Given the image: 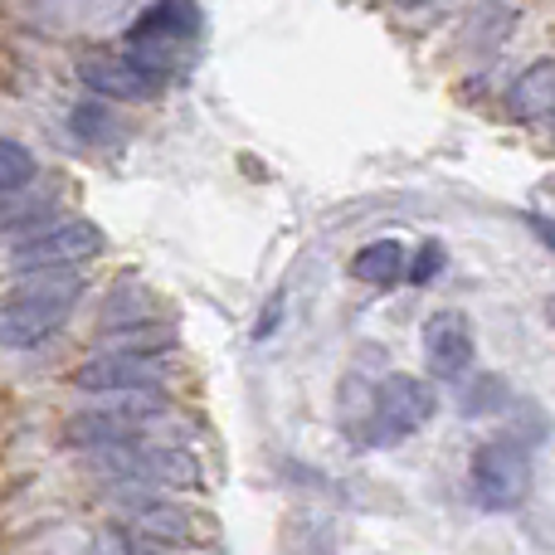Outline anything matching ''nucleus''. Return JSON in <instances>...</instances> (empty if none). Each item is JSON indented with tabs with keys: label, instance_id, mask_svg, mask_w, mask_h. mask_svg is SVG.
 <instances>
[{
	"label": "nucleus",
	"instance_id": "nucleus-15",
	"mask_svg": "<svg viewBox=\"0 0 555 555\" xmlns=\"http://www.w3.org/2000/svg\"><path fill=\"white\" fill-rule=\"evenodd\" d=\"M35 152L20 142H10V137H0V195H20L29 181H35Z\"/></svg>",
	"mask_w": 555,
	"mask_h": 555
},
{
	"label": "nucleus",
	"instance_id": "nucleus-8",
	"mask_svg": "<svg viewBox=\"0 0 555 555\" xmlns=\"http://www.w3.org/2000/svg\"><path fill=\"white\" fill-rule=\"evenodd\" d=\"M78 78H83L88 93L107 98V103H142V98H156L166 83V74L137 64L132 54H93L78 64Z\"/></svg>",
	"mask_w": 555,
	"mask_h": 555
},
{
	"label": "nucleus",
	"instance_id": "nucleus-14",
	"mask_svg": "<svg viewBox=\"0 0 555 555\" xmlns=\"http://www.w3.org/2000/svg\"><path fill=\"white\" fill-rule=\"evenodd\" d=\"M88 410H98V414H113V420H122V424H152V420H162L171 404H166V395L162 390H107V395H93V404Z\"/></svg>",
	"mask_w": 555,
	"mask_h": 555
},
{
	"label": "nucleus",
	"instance_id": "nucleus-2",
	"mask_svg": "<svg viewBox=\"0 0 555 555\" xmlns=\"http://www.w3.org/2000/svg\"><path fill=\"white\" fill-rule=\"evenodd\" d=\"M468 482H473V498L478 507L488 512H517L531 492V459L521 443L512 439H492L473 453V468H468Z\"/></svg>",
	"mask_w": 555,
	"mask_h": 555
},
{
	"label": "nucleus",
	"instance_id": "nucleus-18",
	"mask_svg": "<svg viewBox=\"0 0 555 555\" xmlns=\"http://www.w3.org/2000/svg\"><path fill=\"white\" fill-rule=\"evenodd\" d=\"M439 269H443V249L429 240V244H424V249L410 259V278H414V283H429V278L439 273Z\"/></svg>",
	"mask_w": 555,
	"mask_h": 555
},
{
	"label": "nucleus",
	"instance_id": "nucleus-13",
	"mask_svg": "<svg viewBox=\"0 0 555 555\" xmlns=\"http://www.w3.org/2000/svg\"><path fill=\"white\" fill-rule=\"evenodd\" d=\"M351 273L371 287H395L400 278H410V254H404V244H395V240H375L351 259Z\"/></svg>",
	"mask_w": 555,
	"mask_h": 555
},
{
	"label": "nucleus",
	"instance_id": "nucleus-1",
	"mask_svg": "<svg viewBox=\"0 0 555 555\" xmlns=\"http://www.w3.org/2000/svg\"><path fill=\"white\" fill-rule=\"evenodd\" d=\"M83 463L107 478L113 488L137 492V488H201V468L191 453L181 449H162V443H113V449H93L83 453Z\"/></svg>",
	"mask_w": 555,
	"mask_h": 555
},
{
	"label": "nucleus",
	"instance_id": "nucleus-10",
	"mask_svg": "<svg viewBox=\"0 0 555 555\" xmlns=\"http://www.w3.org/2000/svg\"><path fill=\"white\" fill-rule=\"evenodd\" d=\"M64 307H39V302H15L10 297L5 307H0V346H15V351H25V346H39L49 341V336L64 326Z\"/></svg>",
	"mask_w": 555,
	"mask_h": 555
},
{
	"label": "nucleus",
	"instance_id": "nucleus-5",
	"mask_svg": "<svg viewBox=\"0 0 555 555\" xmlns=\"http://www.w3.org/2000/svg\"><path fill=\"white\" fill-rule=\"evenodd\" d=\"M434 410H439V395H434L429 380H420V375H385V385L375 390V439L395 443L404 439V434L424 429V424L434 420Z\"/></svg>",
	"mask_w": 555,
	"mask_h": 555
},
{
	"label": "nucleus",
	"instance_id": "nucleus-19",
	"mask_svg": "<svg viewBox=\"0 0 555 555\" xmlns=\"http://www.w3.org/2000/svg\"><path fill=\"white\" fill-rule=\"evenodd\" d=\"M74 127H78V132H83V137H103L113 122H107V117L98 113V107H88V113H78V117H74Z\"/></svg>",
	"mask_w": 555,
	"mask_h": 555
},
{
	"label": "nucleus",
	"instance_id": "nucleus-20",
	"mask_svg": "<svg viewBox=\"0 0 555 555\" xmlns=\"http://www.w3.org/2000/svg\"><path fill=\"white\" fill-rule=\"evenodd\" d=\"M531 230H537V240L555 254V220H551V215H531Z\"/></svg>",
	"mask_w": 555,
	"mask_h": 555
},
{
	"label": "nucleus",
	"instance_id": "nucleus-17",
	"mask_svg": "<svg viewBox=\"0 0 555 555\" xmlns=\"http://www.w3.org/2000/svg\"><path fill=\"white\" fill-rule=\"evenodd\" d=\"M49 205L44 201H25V205H0V230H20V224H29V220H39Z\"/></svg>",
	"mask_w": 555,
	"mask_h": 555
},
{
	"label": "nucleus",
	"instance_id": "nucleus-11",
	"mask_svg": "<svg viewBox=\"0 0 555 555\" xmlns=\"http://www.w3.org/2000/svg\"><path fill=\"white\" fill-rule=\"evenodd\" d=\"M507 113L517 122H541L555 117V59H537L517 74V83L507 88Z\"/></svg>",
	"mask_w": 555,
	"mask_h": 555
},
{
	"label": "nucleus",
	"instance_id": "nucleus-21",
	"mask_svg": "<svg viewBox=\"0 0 555 555\" xmlns=\"http://www.w3.org/2000/svg\"><path fill=\"white\" fill-rule=\"evenodd\" d=\"M546 317H551V326H555V297H551V302H546Z\"/></svg>",
	"mask_w": 555,
	"mask_h": 555
},
{
	"label": "nucleus",
	"instance_id": "nucleus-12",
	"mask_svg": "<svg viewBox=\"0 0 555 555\" xmlns=\"http://www.w3.org/2000/svg\"><path fill=\"white\" fill-rule=\"evenodd\" d=\"M78 293H83V278L74 269H44V273H20L15 283V302H39V307H64V312H74Z\"/></svg>",
	"mask_w": 555,
	"mask_h": 555
},
{
	"label": "nucleus",
	"instance_id": "nucleus-6",
	"mask_svg": "<svg viewBox=\"0 0 555 555\" xmlns=\"http://www.w3.org/2000/svg\"><path fill=\"white\" fill-rule=\"evenodd\" d=\"M171 375L166 356H127V351H98L78 365L74 385L88 395L107 390H162V380Z\"/></svg>",
	"mask_w": 555,
	"mask_h": 555
},
{
	"label": "nucleus",
	"instance_id": "nucleus-22",
	"mask_svg": "<svg viewBox=\"0 0 555 555\" xmlns=\"http://www.w3.org/2000/svg\"><path fill=\"white\" fill-rule=\"evenodd\" d=\"M400 5H429V0H400Z\"/></svg>",
	"mask_w": 555,
	"mask_h": 555
},
{
	"label": "nucleus",
	"instance_id": "nucleus-7",
	"mask_svg": "<svg viewBox=\"0 0 555 555\" xmlns=\"http://www.w3.org/2000/svg\"><path fill=\"white\" fill-rule=\"evenodd\" d=\"M127 521H132L137 537L146 541H166V546H215V517H205V512L195 507H181V502H132V512H127Z\"/></svg>",
	"mask_w": 555,
	"mask_h": 555
},
{
	"label": "nucleus",
	"instance_id": "nucleus-9",
	"mask_svg": "<svg viewBox=\"0 0 555 555\" xmlns=\"http://www.w3.org/2000/svg\"><path fill=\"white\" fill-rule=\"evenodd\" d=\"M424 365H429V375H439V380H463L473 365V322L463 312H453V307H439V312L424 317Z\"/></svg>",
	"mask_w": 555,
	"mask_h": 555
},
{
	"label": "nucleus",
	"instance_id": "nucleus-3",
	"mask_svg": "<svg viewBox=\"0 0 555 555\" xmlns=\"http://www.w3.org/2000/svg\"><path fill=\"white\" fill-rule=\"evenodd\" d=\"M103 254V230L88 220H54L39 234L15 244V269L20 273H44V269H78V263Z\"/></svg>",
	"mask_w": 555,
	"mask_h": 555
},
{
	"label": "nucleus",
	"instance_id": "nucleus-16",
	"mask_svg": "<svg viewBox=\"0 0 555 555\" xmlns=\"http://www.w3.org/2000/svg\"><path fill=\"white\" fill-rule=\"evenodd\" d=\"M152 293L146 287H132L122 283L113 293V302H107V326H137V322H152Z\"/></svg>",
	"mask_w": 555,
	"mask_h": 555
},
{
	"label": "nucleus",
	"instance_id": "nucleus-4",
	"mask_svg": "<svg viewBox=\"0 0 555 555\" xmlns=\"http://www.w3.org/2000/svg\"><path fill=\"white\" fill-rule=\"evenodd\" d=\"M195 29H201L195 0H156L132 29V59L146 68H156V74H166L176 49H181V39H191Z\"/></svg>",
	"mask_w": 555,
	"mask_h": 555
}]
</instances>
